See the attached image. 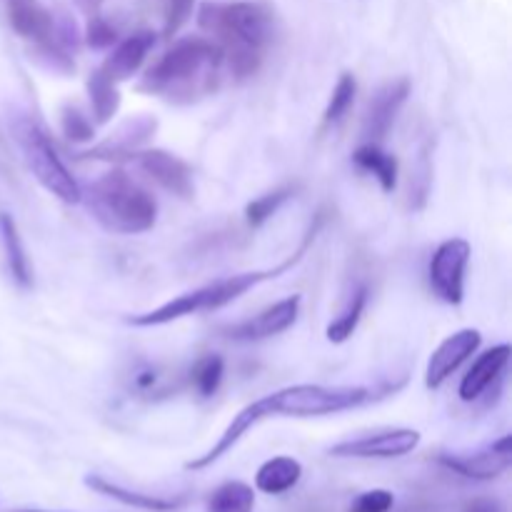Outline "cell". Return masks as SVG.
<instances>
[{"label": "cell", "mask_w": 512, "mask_h": 512, "mask_svg": "<svg viewBox=\"0 0 512 512\" xmlns=\"http://www.w3.org/2000/svg\"><path fill=\"white\" fill-rule=\"evenodd\" d=\"M198 25L205 33L218 38L223 50V65L235 78H250L260 70L270 38H273V15L258 3L235 0V3H203L198 8Z\"/></svg>", "instance_id": "1"}, {"label": "cell", "mask_w": 512, "mask_h": 512, "mask_svg": "<svg viewBox=\"0 0 512 512\" xmlns=\"http://www.w3.org/2000/svg\"><path fill=\"white\" fill-rule=\"evenodd\" d=\"M323 223H325L323 213L315 215V223H310V228H308V233H305L300 248L295 250L293 255H288L283 263L275 265V268L250 270V273H238V275H228V278H218V280H213V283L203 285V288H195V290H190V293H183V295H178V298L168 300V303H163L160 308L148 310V313L130 315L125 323L135 325V328H158V325L175 323V320L188 318V315L210 313V310H220V308H225V305L235 303V300L243 298L245 293H250L255 285L265 283V280L280 278V275L288 273L290 268H295V265L303 260V255L308 253L310 243H315V238H318Z\"/></svg>", "instance_id": "2"}, {"label": "cell", "mask_w": 512, "mask_h": 512, "mask_svg": "<svg viewBox=\"0 0 512 512\" xmlns=\"http://www.w3.org/2000/svg\"><path fill=\"white\" fill-rule=\"evenodd\" d=\"M223 50L205 38H185L170 45L163 58L145 73L140 90L163 95L170 103H193L218 88Z\"/></svg>", "instance_id": "3"}, {"label": "cell", "mask_w": 512, "mask_h": 512, "mask_svg": "<svg viewBox=\"0 0 512 512\" xmlns=\"http://www.w3.org/2000/svg\"><path fill=\"white\" fill-rule=\"evenodd\" d=\"M88 208L100 225L120 235L148 233L158 220V200L123 170H110L90 185Z\"/></svg>", "instance_id": "4"}, {"label": "cell", "mask_w": 512, "mask_h": 512, "mask_svg": "<svg viewBox=\"0 0 512 512\" xmlns=\"http://www.w3.org/2000/svg\"><path fill=\"white\" fill-rule=\"evenodd\" d=\"M373 398V390L363 385H290L263 395L270 418H325L348 413Z\"/></svg>", "instance_id": "5"}, {"label": "cell", "mask_w": 512, "mask_h": 512, "mask_svg": "<svg viewBox=\"0 0 512 512\" xmlns=\"http://www.w3.org/2000/svg\"><path fill=\"white\" fill-rule=\"evenodd\" d=\"M15 138H18L30 173L50 195H55L60 203L68 205L83 200V190H80L78 180L73 178V173L63 163V158L58 155L55 145L50 143L48 135L43 133V128H38L33 120H20V123H15Z\"/></svg>", "instance_id": "6"}, {"label": "cell", "mask_w": 512, "mask_h": 512, "mask_svg": "<svg viewBox=\"0 0 512 512\" xmlns=\"http://www.w3.org/2000/svg\"><path fill=\"white\" fill-rule=\"evenodd\" d=\"M473 245L465 238H450L438 245L430 258V285L435 295L448 305H460L465 300V273H468Z\"/></svg>", "instance_id": "7"}, {"label": "cell", "mask_w": 512, "mask_h": 512, "mask_svg": "<svg viewBox=\"0 0 512 512\" xmlns=\"http://www.w3.org/2000/svg\"><path fill=\"white\" fill-rule=\"evenodd\" d=\"M420 445V433L410 428L380 430V433L363 435V438L343 440L333 445V458H358V460H393L410 455Z\"/></svg>", "instance_id": "8"}, {"label": "cell", "mask_w": 512, "mask_h": 512, "mask_svg": "<svg viewBox=\"0 0 512 512\" xmlns=\"http://www.w3.org/2000/svg\"><path fill=\"white\" fill-rule=\"evenodd\" d=\"M438 463L468 480H495L512 465V438L503 435L488 448L475 453H440Z\"/></svg>", "instance_id": "9"}, {"label": "cell", "mask_w": 512, "mask_h": 512, "mask_svg": "<svg viewBox=\"0 0 512 512\" xmlns=\"http://www.w3.org/2000/svg\"><path fill=\"white\" fill-rule=\"evenodd\" d=\"M298 315L300 295H288V298L278 300V303H273L270 308L260 310L253 318L223 328V335L230 340H238V343H258V340L275 338V335L293 328V325L298 323Z\"/></svg>", "instance_id": "10"}, {"label": "cell", "mask_w": 512, "mask_h": 512, "mask_svg": "<svg viewBox=\"0 0 512 512\" xmlns=\"http://www.w3.org/2000/svg\"><path fill=\"white\" fill-rule=\"evenodd\" d=\"M138 168L148 175L150 180L160 185L163 190H168L175 198L190 200L195 195V183H193V170L185 160H180L178 155L168 153V150H140L133 155Z\"/></svg>", "instance_id": "11"}, {"label": "cell", "mask_w": 512, "mask_h": 512, "mask_svg": "<svg viewBox=\"0 0 512 512\" xmlns=\"http://www.w3.org/2000/svg\"><path fill=\"white\" fill-rule=\"evenodd\" d=\"M480 343H483V335L475 328H463L450 335V338H445L438 345V350L430 355L428 368H425V388L438 390L450 375L458 373L465 360L478 353Z\"/></svg>", "instance_id": "12"}, {"label": "cell", "mask_w": 512, "mask_h": 512, "mask_svg": "<svg viewBox=\"0 0 512 512\" xmlns=\"http://www.w3.org/2000/svg\"><path fill=\"white\" fill-rule=\"evenodd\" d=\"M410 95V80L408 78H395L385 83L373 100L368 103V113H365L363 135L368 143H383L385 135L393 128L395 118H398L400 108L405 105Z\"/></svg>", "instance_id": "13"}, {"label": "cell", "mask_w": 512, "mask_h": 512, "mask_svg": "<svg viewBox=\"0 0 512 512\" xmlns=\"http://www.w3.org/2000/svg\"><path fill=\"white\" fill-rule=\"evenodd\" d=\"M5 13H8L10 28L20 38L30 40L38 48L58 45L53 13L40 0H5Z\"/></svg>", "instance_id": "14"}, {"label": "cell", "mask_w": 512, "mask_h": 512, "mask_svg": "<svg viewBox=\"0 0 512 512\" xmlns=\"http://www.w3.org/2000/svg\"><path fill=\"white\" fill-rule=\"evenodd\" d=\"M263 420H270V415H268V408H265V400L258 398V400H253L250 405H245V408L240 410L233 420H230V425L225 428V433L220 435L218 443H215L208 453H203L200 458L185 463V470H205V468H210V465H215L220 458H225V455H228L230 450H233L235 445H238L240 440H243L245 435L255 428V425L263 423Z\"/></svg>", "instance_id": "15"}, {"label": "cell", "mask_w": 512, "mask_h": 512, "mask_svg": "<svg viewBox=\"0 0 512 512\" xmlns=\"http://www.w3.org/2000/svg\"><path fill=\"white\" fill-rule=\"evenodd\" d=\"M153 48H155L153 30H135L133 35L120 40V43L110 50V55L103 60L100 70H103L110 80H115V83H123V80H130L140 68H143V63L148 60L150 50Z\"/></svg>", "instance_id": "16"}, {"label": "cell", "mask_w": 512, "mask_h": 512, "mask_svg": "<svg viewBox=\"0 0 512 512\" xmlns=\"http://www.w3.org/2000/svg\"><path fill=\"white\" fill-rule=\"evenodd\" d=\"M510 355H512V348L508 343L495 345V348L480 353L478 360L473 363V368L468 370V375L460 380V388H458L460 400H465V403H475V400H478L490 385L498 383V380L503 378L505 368H508Z\"/></svg>", "instance_id": "17"}, {"label": "cell", "mask_w": 512, "mask_h": 512, "mask_svg": "<svg viewBox=\"0 0 512 512\" xmlns=\"http://www.w3.org/2000/svg\"><path fill=\"white\" fill-rule=\"evenodd\" d=\"M158 123L153 118H135L130 123H125L118 133L110 140H105L98 148L83 153V158H105V160H120V158H133L138 153L140 145L145 140H150V135L155 133Z\"/></svg>", "instance_id": "18"}, {"label": "cell", "mask_w": 512, "mask_h": 512, "mask_svg": "<svg viewBox=\"0 0 512 512\" xmlns=\"http://www.w3.org/2000/svg\"><path fill=\"white\" fill-rule=\"evenodd\" d=\"M85 485L95 493L105 495V498H113L118 503L130 505V508L138 510H150V512H173L180 508L183 498H160V495H145V493H135V490L123 488L118 483H110V480L100 478V475H88L85 478Z\"/></svg>", "instance_id": "19"}, {"label": "cell", "mask_w": 512, "mask_h": 512, "mask_svg": "<svg viewBox=\"0 0 512 512\" xmlns=\"http://www.w3.org/2000/svg\"><path fill=\"white\" fill-rule=\"evenodd\" d=\"M303 478V465L300 460L278 455V458L265 460L255 473V488L265 495H283L293 490Z\"/></svg>", "instance_id": "20"}, {"label": "cell", "mask_w": 512, "mask_h": 512, "mask_svg": "<svg viewBox=\"0 0 512 512\" xmlns=\"http://www.w3.org/2000/svg\"><path fill=\"white\" fill-rule=\"evenodd\" d=\"M0 240H3L5 260H8V270L13 280L20 288H30L33 285V265H30L28 253H25L18 223L10 213H0Z\"/></svg>", "instance_id": "21"}, {"label": "cell", "mask_w": 512, "mask_h": 512, "mask_svg": "<svg viewBox=\"0 0 512 512\" xmlns=\"http://www.w3.org/2000/svg\"><path fill=\"white\" fill-rule=\"evenodd\" d=\"M353 163L358 165L363 173L373 175L385 193H393V190L398 188V160H395V155L385 153V150L380 148V143L360 145L353 153Z\"/></svg>", "instance_id": "22"}, {"label": "cell", "mask_w": 512, "mask_h": 512, "mask_svg": "<svg viewBox=\"0 0 512 512\" xmlns=\"http://www.w3.org/2000/svg\"><path fill=\"white\" fill-rule=\"evenodd\" d=\"M368 300H370V290L365 283L355 285V288L350 290V295L345 298L343 310H340L338 318H335L333 323L328 325V330H325V335H328L330 343L343 345L353 338V333L358 330V325H360V318H363L365 308H368Z\"/></svg>", "instance_id": "23"}, {"label": "cell", "mask_w": 512, "mask_h": 512, "mask_svg": "<svg viewBox=\"0 0 512 512\" xmlns=\"http://www.w3.org/2000/svg\"><path fill=\"white\" fill-rule=\"evenodd\" d=\"M88 98L93 108V118L98 125L110 123L120 110V90L115 80H110L103 70H95L88 78Z\"/></svg>", "instance_id": "24"}, {"label": "cell", "mask_w": 512, "mask_h": 512, "mask_svg": "<svg viewBox=\"0 0 512 512\" xmlns=\"http://www.w3.org/2000/svg\"><path fill=\"white\" fill-rule=\"evenodd\" d=\"M255 490L248 483L230 480L223 483L208 498V512H253Z\"/></svg>", "instance_id": "25"}, {"label": "cell", "mask_w": 512, "mask_h": 512, "mask_svg": "<svg viewBox=\"0 0 512 512\" xmlns=\"http://www.w3.org/2000/svg\"><path fill=\"white\" fill-rule=\"evenodd\" d=\"M225 378V360L220 355L208 353L203 358L195 360V365L190 368V383H193V390L200 395V398H213L220 390Z\"/></svg>", "instance_id": "26"}, {"label": "cell", "mask_w": 512, "mask_h": 512, "mask_svg": "<svg viewBox=\"0 0 512 512\" xmlns=\"http://www.w3.org/2000/svg\"><path fill=\"white\" fill-rule=\"evenodd\" d=\"M355 95H358V80H355L353 73H343L335 83L333 93H330L328 108L323 113V125L330 128V125H338L345 115L350 113L355 103Z\"/></svg>", "instance_id": "27"}, {"label": "cell", "mask_w": 512, "mask_h": 512, "mask_svg": "<svg viewBox=\"0 0 512 512\" xmlns=\"http://www.w3.org/2000/svg\"><path fill=\"white\" fill-rule=\"evenodd\" d=\"M295 195V185H283V188L273 190V193H265L260 198H255L253 203L245 205V223L250 228H260V225L268 223L285 203Z\"/></svg>", "instance_id": "28"}, {"label": "cell", "mask_w": 512, "mask_h": 512, "mask_svg": "<svg viewBox=\"0 0 512 512\" xmlns=\"http://www.w3.org/2000/svg\"><path fill=\"white\" fill-rule=\"evenodd\" d=\"M60 128L70 143H90L95 138V128L88 115H83L73 105H65L63 113H60Z\"/></svg>", "instance_id": "29"}, {"label": "cell", "mask_w": 512, "mask_h": 512, "mask_svg": "<svg viewBox=\"0 0 512 512\" xmlns=\"http://www.w3.org/2000/svg\"><path fill=\"white\" fill-rule=\"evenodd\" d=\"M195 8V0H168L165 3V20H163V38L173 40L180 33L185 23L190 20Z\"/></svg>", "instance_id": "30"}, {"label": "cell", "mask_w": 512, "mask_h": 512, "mask_svg": "<svg viewBox=\"0 0 512 512\" xmlns=\"http://www.w3.org/2000/svg\"><path fill=\"white\" fill-rule=\"evenodd\" d=\"M395 508V495L390 490H368L358 495L348 512H390Z\"/></svg>", "instance_id": "31"}, {"label": "cell", "mask_w": 512, "mask_h": 512, "mask_svg": "<svg viewBox=\"0 0 512 512\" xmlns=\"http://www.w3.org/2000/svg\"><path fill=\"white\" fill-rule=\"evenodd\" d=\"M115 38H118V33H115V28L103 15H90L88 28H85V43L90 48H110L115 43Z\"/></svg>", "instance_id": "32"}, {"label": "cell", "mask_w": 512, "mask_h": 512, "mask_svg": "<svg viewBox=\"0 0 512 512\" xmlns=\"http://www.w3.org/2000/svg\"><path fill=\"white\" fill-rule=\"evenodd\" d=\"M135 390L143 395H165L168 393V385H165V375L158 373V368H143L135 373V380H133Z\"/></svg>", "instance_id": "33"}, {"label": "cell", "mask_w": 512, "mask_h": 512, "mask_svg": "<svg viewBox=\"0 0 512 512\" xmlns=\"http://www.w3.org/2000/svg\"><path fill=\"white\" fill-rule=\"evenodd\" d=\"M463 512H503V508H500L495 500L490 498H478V500H470L468 505H465Z\"/></svg>", "instance_id": "34"}, {"label": "cell", "mask_w": 512, "mask_h": 512, "mask_svg": "<svg viewBox=\"0 0 512 512\" xmlns=\"http://www.w3.org/2000/svg\"><path fill=\"white\" fill-rule=\"evenodd\" d=\"M75 3H78V8L83 10L85 15H98V10H100V5H103V0H75Z\"/></svg>", "instance_id": "35"}, {"label": "cell", "mask_w": 512, "mask_h": 512, "mask_svg": "<svg viewBox=\"0 0 512 512\" xmlns=\"http://www.w3.org/2000/svg\"><path fill=\"white\" fill-rule=\"evenodd\" d=\"M18 512H48V510H18Z\"/></svg>", "instance_id": "36"}]
</instances>
